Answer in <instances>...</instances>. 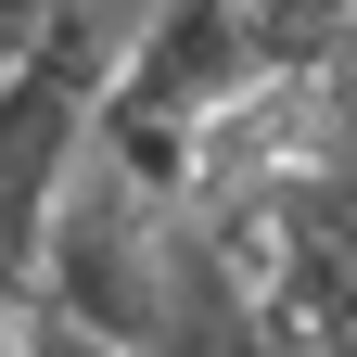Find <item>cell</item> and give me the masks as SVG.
<instances>
[{
	"mask_svg": "<svg viewBox=\"0 0 357 357\" xmlns=\"http://www.w3.org/2000/svg\"><path fill=\"white\" fill-rule=\"evenodd\" d=\"M153 357H268V306H255V281L217 243L192 255V294H178V319H166Z\"/></svg>",
	"mask_w": 357,
	"mask_h": 357,
	"instance_id": "6da1fadb",
	"label": "cell"
},
{
	"mask_svg": "<svg viewBox=\"0 0 357 357\" xmlns=\"http://www.w3.org/2000/svg\"><path fill=\"white\" fill-rule=\"evenodd\" d=\"M13 357H128V344H102L89 319H64V306H38V319L13 332Z\"/></svg>",
	"mask_w": 357,
	"mask_h": 357,
	"instance_id": "7a4b0ae2",
	"label": "cell"
}]
</instances>
